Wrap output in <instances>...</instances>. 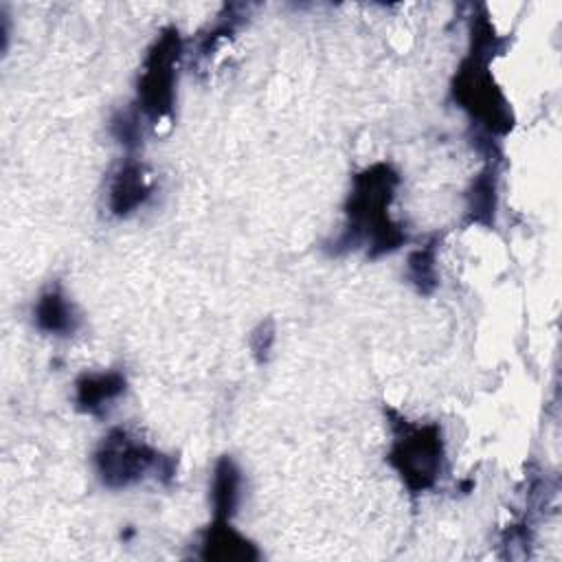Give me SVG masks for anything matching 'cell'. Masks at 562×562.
<instances>
[{"label":"cell","instance_id":"cell-4","mask_svg":"<svg viewBox=\"0 0 562 562\" xmlns=\"http://www.w3.org/2000/svg\"><path fill=\"white\" fill-rule=\"evenodd\" d=\"M182 40L176 26H167L149 46L138 77V110L149 121H160L173 110V86Z\"/></svg>","mask_w":562,"mask_h":562},{"label":"cell","instance_id":"cell-7","mask_svg":"<svg viewBox=\"0 0 562 562\" xmlns=\"http://www.w3.org/2000/svg\"><path fill=\"white\" fill-rule=\"evenodd\" d=\"M151 187L145 176V167L136 160H125L110 184V211L119 217L130 215L149 198Z\"/></svg>","mask_w":562,"mask_h":562},{"label":"cell","instance_id":"cell-10","mask_svg":"<svg viewBox=\"0 0 562 562\" xmlns=\"http://www.w3.org/2000/svg\"><path fill=\"white\" fill-rule=\"evenodd\" d=\"M241 496V472L231 457H222L213 470V514L217 520H231Z\"/></svg>","mask_w":562,"mask_h":562},{"label":"cell","instance_id":"cell-11","mask_svg":"<svg viewBox=\"0 0 562 562\" xmlns=\"http://www.w3.org/2000/svg\"><path fill=\"white\" fill-rule=\"evenodd\" d=\"M494 211H496V171L487 169L474 180V187L470 191L468 213L472 222L492 226Z\"/></svg>","mask_w":562,"mask_h":562},{"label":"cell","instance_id":"cell-12","mask_svg":"<svg viewBox=\"0 0 562 562\" xmlns=\"http://www.w3.org/2000/svg\"><path fill=\"white\" fill-rule=\"evenodd\" d=\"M408 281L417 292L430 294L437 285V266H435V244H426L408 257Z\"/></svg>","mask_w":562,"mask_h":562},{"label":"cell","instance_id":"cell-8","mask_svg":"<svg viewBox=\"0 0 562 562\" xmlns=\"http://www.w3.org/2000/svg\"><path fill=\"white\" fill-rule=\"evenodd\" d=\"M125 375L119 371L83 373L75 382V402L81 413L101 415L105 406L125 391Z\"/></svg>","mask_w":562,"mask_h":562},{"label":"cell","instance_id":"cell-13","mask_svg":"<svg viewBox=\"0 0 562 562\" xmlns=\"http://www.w3.org/2000/svg\"><path fill=\"white\" fill-rule=\"evenodd\" d=\"M272 342H274V325H272V321L259 323V327L250 336V349H252L257 362H263L268 358V351L272 349Z\"/></svg>","mask_w":562,"mask_h":562},{"label":"cell","instance_id":"cell-6","mask_svg":"<svg viewBox=\"0 0 562 562\" xmlns=\"http://www.w3.org/2000/svg\"><path fill=\"white\" fill-rule=\"evenodd\" d=\"M200 558L202 560H222V562H246V560H257L259 551L257 547L241 536L239 531H235L231 527V520H213V525L206 527V531L202 533V542H200Z\"/></svg>","mask_w":562,"mask_h":562},{"label":"cell","instance_id":"cell-5","mask_svg":"<svg viewBox=\"0 0 562 562\" xmlns=\"http://www.w3.org/2000/svg\"><path fill=\"white\" fill-rule=\"evenodd\" d=\"M487 64L490 59L470 53L454 77L452 97L487 132L505 134L512 127V112L507 99L494 83Z\"/></svg>","mask_w":562,"mask_h":562},{"label":"cell","instance_id":"cell-9","mask_svg":"<svg viewBox=\"0 0 562 562\" xmlns=\"http://www.w3.org/2000/svg\"><path fill=\"white\" fill-rule=\"evenodd\" d=\"M35 323L42 331L55 336H68L77 329L79 316L59 285H50L35 305Z\"/></svg>","mask_w":562,"mask_h":562},{"label":"cell","instance_id":"cell-2","mask_svg":"<svg viewBox=\"0 0 562 562\" xmlns=\"http://www.w3.org/2000/svg\"><path fill=\"white\" fill-rule=\"evenodd\" d=\"M97 474L103 485L121 490L154 474L162 483H169L176 474V461L160 454L125 428H112L94 452Z\"/></svg>","mask_w":562,"mask_h":562},{"label":"cell","instance_id":"cell-1","mask_svg":"<svg viewBox=\"0 0 562 562\" xmlns=\"http://www.w3.org/2000/svg\"><path fill=\"white\" fill-rule=\"evenodd\" d=\"M400 176L386 162H375L353 176L351 193L345 206L347 228L342 239L347 246L367 241L369 255L395 250L406 241L400 224L389 217V204L395 198Z\"/></svg>","mask_w":562,"mask_h":562},{"label":"cell","instance_id":"cell-3","mask_svg":"<svg viewBox=\"0 0 562 562\" xmlns=\"http://www.w3.org/2000/svg\"><path fill=\"white\" fill-rule=\"evenodd\" d=\"M389 415L393 417L391 426L395 432L389 463L413 494L430 490L437 483L443 463L441 428L437 424H411L395 413Z\"/></svg>","mask_w":562,"mask_h":562}]
</instances>
